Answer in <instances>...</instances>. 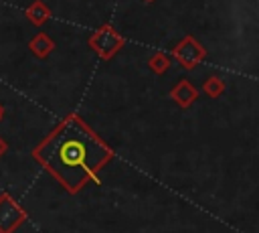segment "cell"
<instances>
[{
	"label": "cell",
	"mask_w": 259,
	"mask_h": 233,
	"mask_svg": "<svg viewBox=\"0 0 259 233\" xmlns=\"http://www.w3.org/2000/svg\"><path fill=\"white\" fill-rule=\"evenodd\" d=\"M34 156L45 164L71 192L79 190L95 172L109 160V148L93 136L81 122L61 126L51 138H47Z\"/></svg>",
	"instance_id": "obj_1"
},
{
	"label": "cell",
	"mask_w": 259,
	"mask_h": 233,
	"mask_svg": "<svg viewBox=\"0 0 259 233\" xmlns=\"http://www.w3.org/2000/svg\"><path fill=\"white\" fill-rule=\"evenodd\" d=\"M26 219V213L10 195H0V233H14Z\"/></svg>",
	"instance_id": "obj_2"
},
{
	"label": "cell",
	"mask_w": 259,
	"mask_h": 233,
	"mask_svg": "<svg viewBox=\"0 0 259 233\" xmlns=\"http://www.w3.org/2000/svg\"><path fill=\"white\" fill-rule=\"evenodd\" d=\"M89 45H91V49H93L101 59H109V57H113V55L121 49L123 38H121L113 28L103 26V28H99V30L91 36Z\"/></svg>",
	"instance_id": "obj_3"
},
{
	"label": "cell",
	"mask_w": 259,
	"mask_h": 233,
	"mask_svg": "<svg viewBox=\"0 0 259 233\" xmlns=\"http://www.w3.org/2000/svg\"><path fill=\"white\" fill-rule=\"evenodd\" d=\"M174 55H176V59H178L184 67L192 69V67L204 57V49H202L192 36H186V38L174 49Z\"/></svg>",
	"instance_id": "obj_4"
},
{
	"label": "cell",
	"mask_w": 259,
	"mask_h": 233,
	"mask_svg": "<svg viewBox=\"0 0 259 233\" xmlns=\"http://www.w3.org/2000/svg\"><path fill=\"white\" fill-rule=\"evenodd\" d=\"M172 99L178 103V105H182V107H188L192 101H194V97H196V89L188 83V81H180L174 89H172Z\"/></svg>",
	"instance_id": "obj_5"
},
{
	"label": "cell",
	"mask_w": 259,
	"mask_h": 233,
	"mask_svg": "<svg viewBox=\"0 0 259 233\" xmlns=\"http://www.w3.org/2000/svg\"><path fill=\"white\" fill-rule=\"evenodd\" d=\"M55 49V43H53V38L49 36V34H36L32 41H30V51L38 57V59H42V57H47L51 51Z\"/></svg>",
	"instance_id": "obj_6"
},
{
	"label": "cell",
	"mask_w": 259,
	"mask_h": 233,
	"mask_svg": "<svg viewBox=\"0 0 259 233\" xmlns=\"http://www.w3.org/2000/svg\"><path fill=\"white\" fill-rule=\"evenodd\" d=\"M51 16V10L42 4V2H32L26 10V18L32 22V24H42L47 18Z\"/></svg>",
	"instance_id": "obj_7"
},
{
	"label": "cell",
	"mask_w": 259,
	"mask_h": 233,
	"mask_svg": "<svg viewBox=\"0 0 259 233\" xmlns=\"http://www.w3.org/2000/svg\"><path fill=\"white\" fill-rule=\"evenodd\" d=\"M168 65H170V59H168V55H164V53H156V55L150 59V67H152L156 73H164V71L168 69Z\"/></svg>",
	"instance_id": "obj_8"
},
{
	"label": "cell",
	"mask_w": 259,
	"mask_h": 233,
	"mask_svg": "<svg viewBox=\"0 0 259 233\" xmlns=\"http://www.w3.org/2000/svg\"><path fill=\"white\" fill-rule=\"evenodd\" d=\"M223 81L221 79H217V77H210L206 83H204V91L208 93V95H219L221 91H223Z\"/></svg>",
	"instance_id": "obj_9"
},
{
	"label": "cell",
	"mask_w": 259,
	"mask_h": 233,
	"mask_svg": "<svg viewBox=\"0 0 259 233\" xmlns=\"http://www.w3.org/2000/svg\"><path fill=\"white\" fill-rule=\"evenodd\" d=\"M6 150H8V144H6V140H4V138H0V156H4V154H6Z\"/></svg>",
	"instance_id": "obj_10"
},
{
	"label": "cell",
	"mask_w": 259,
	"mask_h": 233,
	"mask_svg": "<svg viewBox=\"0 0 259 233\" xmlns=\"http://www.w3.org/2000/svg\"><path fill=\"white\" fill-rule=\"evenodd\" d=\"M2 115H4V107H2V103H0V120H2Z\"/></svg>",
	"instance_id": "obj_11"
},
{
	"label": "cell",
	"mask_w": 259,
	"mask_h": 233,
	"mask_svg": "<svg viewBox=\"0 0 259 233\" xmlns=\"http://www.w3.org/2000/svg\"><path fill=\"white\" fill-rule=\"evenodd\" d=\"M148 2H150V0H148Z\"/></svg>",
	"instance_id": "obj_12"
}]
</instances>
